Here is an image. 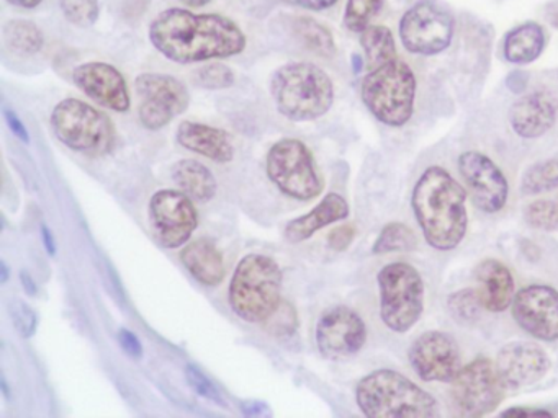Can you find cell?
<instances>
[{
    "label": "cell",
    "instance_id": "6da1fadb",
    "mask_svg": "<svg viewBox=\"0 0 558 418\" xmlns=\"http://www.w3.org/2000/svg\"><path fill=\"white\" fill-rule=\"evenodd\" d=\"M149 41L179 64L231 58L246 49V35L221 13H195L182 7L162 10L149 25Z\"/></svg>",
    "mask_w": 558,
    "mask_h": 418
},
{
    "label": "cell",
    "instance_id": "7a4b0ae2",
    "mask_svg": "<svg viewBox=\"0 0 558 418\" xmlns=\"http://www.w3.org/2000/svg\"><path fill=\"white\" fill-rule=\"evenodd\" d=\"M466 189L449 170L430 165L421 173L411 193V208L424 241L437 251H452L469 231Z\"/></svg>",
    "mask_w": 558,
    "mask_h": 418
},
{
    "label": "cell",
    "instance_id": "3957f363",
    "mask_svg": "<svg viewBox=\"0 0 558 418\" xmlns=\"http://www.w3.org/2000/svg\"><path fill=\"white\" fill-rule=\"evenodd\" d=\"M355 402L368 418H436L439 404L413 379L395 369H377L355 388Z\"/></svg>",
    "mask_w": 558,
    "mask_h": 418
},
{
    "label": "cell",
    "instance_id": "277c9868",
    "mask_svg": "<svg viewBox=\"0 0 558 418\" xmlns=\"http://www.w3.org/2000/svg\"><path fill=\"white\" fill-rule=\"evenodd\" d=\"M270 94L280 114L292 121H313L331 110L335 84L313 62H290L274 72Z\"/></svg>",
    "mask_w": 558,
    "mask_h": 418
},
{
    "label": "cell",
    "instance_id": "5b68a950",
    "mask_svg": "<svg viewBox=\"0 0 558 418\" xmlns=\"http://www.w3.org/2000/svg\"><path fill=\"white\" fill-rule=\"evenodd\" d=\"M282 270L266 255H246L230 283V306L244 322L263 323L282 303Z\"/></svg>",
    "mask_w": 558,
    "mask_h": 418
},
{
    "label": "cell",
    "instance_id": "8992f818",
    "mask_svg": "<svg viewBox=\"0 0 558 418\" xmlns=\"http://www.w3.org/2000/svg\"><path fill=\"white\" fill-rule=\"evenodd\" d=\"M416 90V74L408 62L397 58L362 78L361 98L380 123L401 127L413 118Z\"/></svg>",
    "mask_w": 558,
    "mask_h": 418
},
{
    "label": "cell",
    "instance_id": "52a82bcc",
    "mask_svg": "<svg viewBox=\"0 0 558 418\" xmlns=\"http://www.w3.org/2000/svg\"><path fill=\"white\" fill-rule=\"evenodd\" d=\"M377 283L381 322L391 332H410L423 317L426 304V286L420 271L407 261H393L378 271Z\"/></svg>",
    "mask_w": 558,
    "mask_h": 418
},
{
    "label": "cell",
    "instance_id": "ba28073f",
    "mask_svg": "<svg viewBox=\"0 0 558 418\" xmlns=\"http://www.w3.org/2000/svg\"><path fill=\"white\" fill-rule=\"evenodd\" d=\"M51 126L64 146L84 156H106L116 143L112 120L77 98H66L54 107Z\"/></svg>",
    "mask_w": 558,
    "mask_h": 418
},
{
    "label": "cell",
    "instance_id": "9c48e42d",
    "mask_svg": "<svg viewBox=\"0 0 558 418\" xmlns=\"http://www.w3.org/2000/svg\"><path fill=\"white\" fill-rule=\"evenodd\" d=\"M266 167L269 179L290 198L310 201L325 188L315 157L302 140L282 139L274 144Z\"/></svg>",
    "mask_w": 558,
    "mask_h": 418
},
{
    "label": "cell",
    "instance_id": "30bf717a",
    "mask_svg": "<svg viewBox=\"0 0 558 418\" xmlns=\"http://www.w3.org/2000/svg\"><path fill=\"white\" fill-rule=\"evenodd\" d=\"M506 391L495 362L478 356L463 365L450 382V402L460 417H485L501 405Z\"/></svg>",
    "mask_w": 558,
    "mask_h": 418
},
{
    "label": "cell",
    "instance_id": "8fae6325",
    "mask_svg": "<svg viewBox=\"0 0 558 418\" xmlns=\"http://www.w3.org/2000/svg\"><path fill=\"white\" fill-rule=\"evenodd\" d=\"M453 16L433 0H420L400 20V39L408 52L436 56L452 45Z\"/></svg>",
    "mask_w": 558,
    "mask_h": 418
},
{
    "label": "cell",
    "instance_id": "7c38bea8",
    "mask_svg": "<svg viewBox=\"0 0 558 418\" xmlns=\"http://www.w3.org/2000/svg\"><path fill=\"white\" fill-rule=\"evenodd\" d=\"M135 88L142 97L140 121L149 131L168 126L191 103L187 85L174 75L146 72L136 77Z\"/></svg>",
    "mask_w": 558,
    "mask_h": 418
},
{
    "label": "cell",
    "instance_id": "4fadbf2b",
    "mask_svg": "<svg viewBox=\"0 0 558 418\" xmlns=\"http://www.w3.org/2000/svg\"><path fill=\"white\" fill-rule=\"evenodd\" d=\"M457 167L475 208L485 214H498L506 208L509 199L508 176L492 157L480 150H465L460 153Z\"/></svg>",
    "mask_w": 558,
    "mask_h": 418
},
{
    "label": "cell",
    "instance_id": "5bb4252c",
    "mask_svg": "<svg viewBox=\"0 0 558 418\" xmlns=\"http://www.w3.org/2000/svg\"><path fill=\"white\" fill-rule=\"evenodd\" d=\"M408 361L417 378L444 384H450L463 366L459 343L440 330H427L416 336L408 349Z\"/></svg>",
    "mask_w": 558,
    "mask_h": 418
},
{
    "label": "cell",
    "instance_id": "9a60e30c",
    "mask_svg": "<svg viewBox=\"0 0 558 418\" xmlns=\"http://www.w3.org/2000/svg\"><path fill=\"white\" fill-rule=\"evenodd\" d=\"M512 320L522 332L541 342H558V291L548 284H527L515 291Z\"/></svg>",
    "mask_w": 558,
    "mask_h": 418
},
{
    "label": "cell",
    "instance_id": "2e32d148",
    "mask_svg": "<svg viewBox=\"0 0 558 418\" xmlns=\"http://www.w3.org/2000/svg\"><path fill=\"white\" fill-rule=\"evenodd\" d=\"M149 221L166 248L182 247L198 225L197 209L184 192L161 189L149 201Z\"/></svg>",
    "mask_w": 558,
    "mask_h": 418
},
{
    "label": "cell",
    "instance_id": "e0dca14e",
    "mask_svg": "<svg viewBox=\"0 0 558 418\" xmlns=\"http://www.w3.org/2000/svg\"><path fill=\"white\" fill-rule=\"evenodd\" d=\"M367 342L364 319L348 306L325 310L316 325V346L328 359H348L357 355Z\"/></svg>",
    "mask_w": 558,
    "mask_h": 418
},
{
    "label": "cell",
    "instance_id": "ac0fdd59",
    "mask_svg": "<svg viewBox=\"0 0 558 418\" xmlns=\"http://www.w3.org/2000/svg\"><path fill=\"white\" fill-rule=\"evenodd\" d=\"M496 371L506 389H522L535 384L551 368L548 353L535 342H511L499 348Z\"/></svg>",
    "mask_w": 558,
    "mask_h": 418
},
{
    "label": "cell",
    "instance_id": "d6986e66",
    "mask_svg": "<svg viewBox=\"0 0 558 418\" xmlns=\"http://www.w3.org/2000/svg\"><path fill=\"white\" fill-rule=\"evenodd\" d=\"M73 82L96 103L119 113L129 111V85L122 72L112 64L93 61L77 65L73 71Z\"/></svg>",
    "mask_w": 558,
    "mask_h": 418
},
{
    "label": "cell",
    "instance_id": "ffe728a7",
    "mask_svg": "<svg viewBox=\"0 0 558 418\" xmlns=\"http://www.w3.org/2000/svg\"><path fill=\"white\" fill-rule=\"evenodd\" d=\"M558 103L547 91L535 90L512 103L509 124L515 136L537 139L557 123Z\"/></svg>",
    "mask_w": 558,
    "mask_h": 418
},
{
    "label": "cell",
    "instance_id": "44dd1931",
    "mask_svg": "<svg viewBox=\"0 0 558 418\" xmlns=\"http://www.w3.org/2000/svg\"><path fill=\"white\" fill-rule=\"evenodd\" d=\"M473 276L478 284L476 290L486 312L501 314L511 307L515 283L508 265L498 258H485L476 265Z\"/></svg>",
    "mask_w": 558,
    "mask_h": 418
},
{
    "label": "cell",
    "instance_id": "7402d4cb",
    "mask_svg": "<svg viewBox=\"0 0 558 418\" xmlns=\"http://www.w3.org/2000/svg\"><path fill=\"white\" fill-rule=\"evenodd\" d=\"M178 143L185 149L201 153L214 162H230L234 157L230 134L208 124L182 121L178 130Z\"/></svg>",
    "mask_w": 558,
    "mask_h": 418
},
{
    "label": "cell",
    "instance_id": "603a6c76",
    "mask_svg": "<svg viewBox=\"0 0 558 418\" xmlns=\"http://www.w3.org/2000/svg\"><path fill=\"white\" fill-rule=\"evenodd\" d=\"M349 202L339 193L326 195L308 214L300 216L287 224L286 237L292 244L308 241L316 232L332 222L344 221L349 216Z\"/></svg>",
    "mask_w": 558,
    "mask_h": 418
},
{
    "label": "cell",
    "instance_id": "cb8c5ba5",
    "mask_svg": "<svg viewBox=\"0 0 558 418\" xmlns=\"http://www.w3.org/2000/svg\"><path fill=\"white\" fill-rule=\"evenodd\" d=\"M181 260L189 273L205 286H218L225 280V260L210 238H197L185 245Z\"/></svg>",
    "mask_w": 558,
    "mask_h": 418
},
{
    "label": "cell",
    "instance_id": "d4e9b609",
    "mask_svg": "<svg viewBox=\"0 0 558 418\" xmlns=\"http://www.w3.org/2000/svg\"><path fill=\"white\" fill-rule=\"evenodd\" d=\"M547 46V35L538 23L525 22L509 29L502 42L505 59L511 64H531L541 58Z\"/></svg>",
    "mask_w": 558,
    "mask_h": 418
},
{
    "label": "cell",
    "instance_id": "484cf974",
    "mask_svg": "<svg viewBox=\"0 0 558 418\" xmlns=\"http://www.w3.org/2000/svg\"><path fill=\"white\" fill-rule=\"evenodd\" d=\"M171 173L175 185L194 201H210L217 195V180L214 173L197 160H179L172 167Z\"/></svg>",
    "mask_w": 558,
    "mask_h": 418
},
{
    "label": "cell",
    "instance_id": "4316f807",
    "mask_svg": "<svg viewBox=\"0 0 558 418\" xmlns=\"http://www.w3.org/2000/svg\"><path fill=\"white\" fill-rule=\"evenodd\" d=\"M361 46L371 71L397 59V42H395L393 33L388 26H367L361 33Z\"/></svg>",
    "mask_w": 558,
    "mask_h": 418
},
{
    "label": "cell",
    "instance_id": "83f0119b",
    "mask_svg": "<svg viewBox=\"0 0 558 418\" xmlns=\"http://www.w3.org/2000/svg\"><path fill=\"white\" fill-rule=\"evenodd\" d=\"M4 41L17 54H37L44 49L45 36L31 20H11L4 25Z\"/></svg>",
    "mask_w": 558,
    "mask_h": 418
},
{
    "label": "cell",
    "instance_id": "f1b7e54d",
    "mask_svg": "<svg viewBox=\"0 0 558 418\" xmlns=\"http://www.w3.org/2000/svg\"><path fill=\"white\" fill-rule=\"evenodd\" d=\"M293 29L300 41L322 58H331L336 52L335 36L318 20L312 16H296L293 20Z\"/></svg>",
    "mask_w": 558,
    "mask_h": 418
},
{
    "label": "cell",
    "instance_id": "f546056e",
    "mask_svg": "<svg viewBox=\"0 0 558 418\" xmlns=\"http://www.w3.org/2000/svg\"><path fill=\"white\" fill-rule=\"evenodd\" d=\"M417 242L416 234L410 225L404 222H388L380 234H378L377 241L372 245V254L385 255L395 254V251H411L416 250Z\"/></svg>",
    "mask_w": 558,
    "mask_h": 418
},
{
    "label": "cell",
    "instance_id": "4dcf8cb0",
    "mask_svg": "<svg viewBox=\"0 0 558 418\" xmlns=\"http://www.w3.org/2000/svg\"><path fill=\"white\" fill-rule=\"evenodd\" d=\"M558 188V159L541 160L525 170L521 179L524 196L544 195Z\"/></svg>",
    "mask_w": 558,
    "mask_h": 418
},
{
    "label": "cell",
    "instance_id": "1f68e13d",
    "mask_svg": "<svg viewBox=\"0 0 558 418\" xmlns=\"http://www.w3.org/2000/svg\"><path fill=\"white\" fill-rule=\"evenodd\" d=\"M447 307L453 319L462 323H472L478 320L483 304L476 287H463L447 297Z\"/></svg>",
    "mask_w": 558,
    "mask_h": 418
},
{
    "label": "cell",
    "instance_id": "d6a6232c",
    "mask_svg": "<svg viewBox=\"0 0 558 418\" xmlns=\"http://www.w3.org/2000/svg\"><path fill=\"white\" fill-rule=\"evenodd\" d=\"M381 7L384 0H348L342 23L349 32L361 35L372 25V20L380 13Z\"/></svg>",
    "mask_w": 558,
    "mask_h": 418
},
{
    "label": "cell",
    "instance_id": "836d02e7",
    "mask_svg": "<svg viewBox=\"0 0 558 418\" xmlns=\"http://www.w3.org/2000/svg\"><path fill=\"white\" fill-rule=\"evenodd\" d=\"M524 221L529 228L537 231H557L558 201L557 199L541 198L529 202L524 209Z\"/></svg>",
    "mask_w": 558,
    "mask_h": 418
},
{
    "label": "cell",
    "instance_id": "e575fe53",
    "mask_svg": "<svg viewBox=\"0 0 558 418\" xmlns=\"http://www.w3.org/2000/svg\"><path fill=\"white\" fill-rule=\"evenodd\" d=\"M194 82L197 87L205 88V90H223V88L233 87L236 75L228 65L210 62L194 72Z\"/></svg>",
    "mask_w": 558,
    "mask_h": 418
},
{
    "label": "cell",
    "instance_id": "d590c367",
    "mask_svg": "<svg viewBox=\"0 0 558 418\" xmlns=\"http://www.w3.org/2000/svg\"><path fill=\"white\" fill-rule=\"evenodd\" d=\"M60 5L64 19L81 28H89L99 20V0H61Z\"/></svg>",
    "mask_w": 558,
    "mask_h": 418
},
{
    "label": "cell",
    "instance_id": "8d00e7d4",
    "mask_svg": "<svg viewBox=\"0 0 558 418\" xmlns=\"http://www.w3.org/2000/svg\"><path fill=\"white\" fill-rule=\"evenodd\" d=\"M263 323L267 332L272 333L274 336H290L299 327V317H296L295 307L287 300H282L279 307L270 314L269 319L264 320Z\"/></svg>",
    "mask_w": 558,
    "mask_h": 418
},
{
    "label": "cell",
    "instance_id": "74e56055",
    "mask_svg": "<svg viewBox=\"0 0 558 418\" xmlns=\"http://www.w3.org/2000/svg\"><path fill=\"white\" fill-rule=\"evenodd\" d=\"M12 322L24 339H31L37 332L38 317L35 310L22 299H12L9 303Z\"/></svg>",
    "mask_w": 558,
    "mask_h": 418
},
{
    "label": "cell",
    "instance_id": "f35d334b",
    "mask_svg": "<svg viewBox=\"0 0 558 418\" xmlns=\"http://www.w3.org/2000/svg\"><path fill=\"white\" fill-rule=\"evenodd\" d=\"M185 378H187L189 385L195 394L201 397L207 398V401L217 402V404L225 405L223 397H221L220 391L215 388L214 382L197 368V366L189 365L185 368Z\"/></svg>",
    "mask_w": 558,
    "mask_h": 418
},
{
    "label": "cell",
    "instance_id": "ab89813d",
    "mask_svg": "<svg viewBox=\"0 0 558 418\" xmlns=\"http://www.w3.org/2000/svg\"><path fill=\"white\" fill-rule=\"evenodd\" d=\"M355 228L352 224H342L332 229L328 235V245L336 251L348 250L355 238Z\"/></svg>",
    "mask_w": 558,
    "mask_h": 418
},
{
    "label": "cell",
    "instance_id": "60d3db41",
    "mask_svg": "<svg viewBox=\"0 0 558 418\" xmlns=\"http://www.w3.org/2000/svg\"><path fill=\"white\" fill-rule=\"evenodd\" d=\"M119 343L122 345V348L129 353L132 358H142L143 356V345L140 342L138 336L132 332V330L120 329L119 330Z\"/></svg>",
    "mask_w": 558,
    "mask_h": 418
},
{
    "label": "cell",
    "instance_id": "b9f144b4",
    "mask_svg": "<svg viewBox=\"0 0 558 418\" xmlns=\"http://www.w3.org/2000/svg\"><path fill=\"white\" fill-rule=\"evenodd\" d=\"M4 118L5 123L11 127L12 133L22 140V143L31 144V134H28L27 127H25L24 121L19 118V114L15 113L11 108H4Z\"/></svg>",
    "mask_w": 558,
    "mask_h": 418
},
{
    "label": "cell",
    "instance_id": "7bdbcfd3",
    "mask_svg": "<svg viewBox=\"0 0 558 418\" xmlns=\"http://www.w3.org/2000/svg\"><path fill=\"white\" fill-rule=\"evenodd\" d=\"M289 5L299 7V9L312 10V12H322V10L331 9L338 3V0H283Z\"/></svg>",
    "mask_w": 558,
    "mask_h": 418
},
{
    "label": "cell",
    "instance_id": "ee69618b",
    "mask_svg": "<svg viewBox=\"0 0 558 418\" xmlns=\"http://www.w3.org/2000/svg\"><path fill=\"white\" fill-rule=\"evenodd\" d=\"M501 415H518V417H532V415H537V417H551L550 411L545 410V408H534V407H512L506 408Z\"/></svg>",
    "mask_w": 558,
    "mask_h": 418
},
{
    "label": "cell",
    "instance_id": "f6af8a7d",
    "mask_svg": "<svg viewBox=\"0 0 558 418\" xmlns=\"http://www.w3.org/2000/svg\"><path fill=\"white\" fill-rule=\"evenodd\" d=\"M41 237H44L45 248H47L48 254H57V242H54L53 232L45 224L41 225Z\"/></svg>",
    "mask_w": 558,
    "mask_h": 418
},
{
    "label": "cell",
    "instance_id": "bcb514c9",
    "mask_svg": "<svg viewBox=\"0 0 558 418\" xmlns=\"http://www.w3.org/2000/svg\"><path fill=\"white\" fill-rule=\"evenodd\" d=\"M21 281L22 284H24V290L27 291V294H31V296H35V294H37V283H35L34 278H32V274L28 273V271H21Z\"/></svg>",
    "mask_w": 558,
    "mask_h": 418
},
{
    "label": "cell",
    "instance_id": "7dc6e473",
    "mask_svg": "<svg viewBox=\"0 0 558 418\" xmlns=\"http://www.w3.org/2000/svg\"><path fill=\"white\" fill-rule=\"evenodd\" d=\"M5 2L11 3V5L21 7V9H37L38 5H41L44 0H5Z\"/></svg>",
    "mask_w": 558,
    "mask_h": 418
},
{
    "label": "cell",
    "instance_id": "c3c4849f",
    "mask_svg": "<svg viewBox=\"0 0 558 418\" xmlns=\"http://www.w3.org/2000/svg\"><path fill=\"white\" fill-rule=\"evenodd\" d=\"M548 22L554 28H558V3H551L547 9Z\"/></svg>",
    "mask_w": 558,
    "mask_h": 418
},
{
    "label": "cell",
    "instance_id": "681fc988",
    "mask_svg": "<svg viewBox=\"0 0 558 418\" xmlns=\"http://www.w3.org/2000/svg\"><path fill=\"white\" fill-rule=\"evenodd\" d=\"M179 2L184 3L189 9H202V7L208 5L211 0H179Z\"/></svg>",
    "mask_w": 558,
    "mask_h": 418
},
{
    "label": "cell",
    "instance_id": "f907efd6",
    "mask_svg": "<svg viewBox=\"0 0 558 418\" xmlns=\"http://www.w3.org/2000/svg\"><path fill=\"white\" fill-rule=\"evenodd\" d=\"M264 408H266V405L264 404H253V407H247V405H243L244 414L246 415H263Z\"/></svg>",
    "mask_w": 558,
    "mask_h": 418
},
{
    "label": "cell",
    "instance_id": "816d5d0a",
    "mask_svg": "<svg viewBox=\"0 0 558 418\" xmlns=\"http://www.w3.org/2000/svg\"><path fill=\"white\" fill-rule=\"evenodd\" d=\"M352 69H354L355 74H359L364 69V59H362L361 54L352 56Z\"/></svg>",
    "mask_w": 558,
    "mask_h": 418
},
{
    "label": "cell",
    "instance_id": "f5cc1de1",
    "mask_svg": "<svg viewBox=\"0 0 558 418\" xmlns=\"http://www.w3.org/2000/svg\"><path fill=\"white\" fill-rule=\"evenodd\" d=\"M0 268H2V283H5V281L9 280V267L5 261H0Z\"/></svg>",
    "mask_w": 558,
    "mask_h": 418
}]
</instances>
